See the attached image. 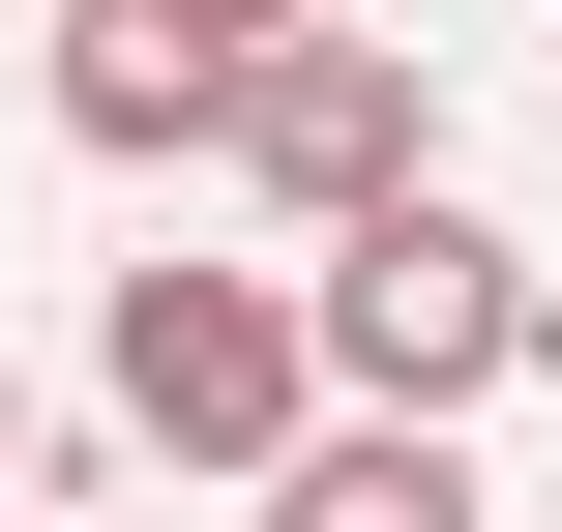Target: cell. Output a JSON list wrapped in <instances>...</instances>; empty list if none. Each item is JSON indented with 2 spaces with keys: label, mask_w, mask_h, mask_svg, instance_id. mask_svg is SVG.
Here are the masks:
<instances>
[{
  "label": "cell",
  "mask_w": 562,
  "mask_h": 532,
  "mask_svg": "<svg viewBox=\"0 0 562 532\" xmlns=\"http://www.w3.org/2000/svg\"><path fill=\"white\" fill-rule=\"evenodd\" d=\"M89 355H119V415H148L178 474H237V503L326 444V296H267V267H119Z\"/></svg>",
  "instance_id": "cell-1"
},
{
  "label": "cell",
  "mask_w": 562,
  "mask_h": 532,
  "mask_svg": "<svg viewBox=\"0 0 562 532\" xmlns=\"http://www.w3.org/2000/svg\"><path fill=\"white\" fill-rule=\"evenodd\" d=\"M296 296H326V385H356V415H445V444L533 385V326H562V296L474 237V207H385V237H326Z\"/></svg>",
  "instance_id": "cell-2"
},
{
  "label": "cell",
  "mask_w": 562,
  "mask_h": 532,
  "mask_svg": "<svg viewBox=\"0 0 562 532\" xmlns=\"http://www.w3.org/2000/svg\"><path fill=\"white\" fill-rule=\"evenodd\" d=\"M237 178H267L296 237H385V207H445V89H415V30H296V59L237 89Z\"/></svg>",
  "instance_id": "cell-3"
},
{
  "label": "cell",
  "mask_w": 562,
  "mask_h": 532,
  "mask_svg": "<svg viewBox=\"0 0 562 532\" xmlns=\"http://www.w3.org/2000/svg\"><path fill=\"white\" fill-rule=\"evenodd\" d=\"M267 59H296L267 0H59V148H237Z\"/></svg>",
  "instance_id": "cell-4"
},
{
  "label": "cell",
  "mask_w": 562,
  "mask_h": 532,
  "mask_svg": "<svg viewBox=\"0 0 562 532\" xmlns=\"http://www.w3.org/2000/svg\"><path fill=\"white\" fill-rule=\"evenodd\" d=\"M267 532H504V503H474V444H445V415H326V444L267 474Z\"/></svg>",
  "instance_id": "cell-5"
},
{
  "label": "cell",
  "mask_w": 562,
  "mask_h": 532,
  "mask_svg": "<svg viewBox=\"0 0 562 532\" xmlns=\"http://www.w3.org/2000/svg\"><path fill=\"white\" fill-rule=\"evenodd\" d=\"M0 503H30V385H0Z\"/></svg>",
  "instance_id": "cell-6"
},
{
  "label": "cell",
  "mask_w": 562,
  "mask_h": 532,
  "mask_svg": "<svg viewBox=\"0 0 562 532\" xmlns=\"http://www.w3.org/2000/svg\"><path fill=\"white\" fill-rule=\"evenodd\" d=\"M267 30H356V0H267Z\"/></svg>",
  "instance_id": "cell-7"
},
{
  "label": "cell",
  "mask_w": 562,
  "mask_h": 532,
  "mask_svg": "<svg viewBox=\"0 0 562 532\" xmlns=\"http://www.w3.org/2000/svg\"><path fill=\"white\" fill-rule=\"evenodd\" d=\"M59 532H119V503H59Z\"/></svg>",
  "instance_id": "cell-8"
}]
</instances>
